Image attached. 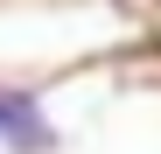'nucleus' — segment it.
Listing matches in <instances>:
<instances>
[{"mask_svg": "<svg viewBox=\"0 0 161 154\" xmlns=\"http://www.w3.org/2000/svg\"><path fill=\"white\" fill-rule=\"evenodd\" d=\"M0 140L21 147V154H49V147H56V126L35 112L28 91H0Z\"/></svg>", "mask_w": 161, "mask_h": 154, "instance_id": "nucleus-1", "label": "nucleus"}]
</instances>
